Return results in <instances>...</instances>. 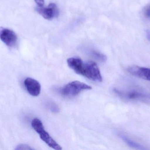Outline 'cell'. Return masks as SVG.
Here are the masks:
<instances>
[{
  "label": "cell",
  "mask_w": 150,
  "mask_h": 150,
  "mask_svg": "<svg viewBox=\"0 0 150 150\" xmlns=\"http://www.w3.org/2000/svg\"><path fill=\"white\" fill-rule=\"evenodd\" d=\"M0 39L9 47L15 46L17 43L18 38L15 33L7 28L0 29Z\"/></svg>",
  "instance_id": "5b68a950"
},
{
  "label": "cell",
  "mask_w": 150,
  "mask_h": 150,
  "mask_svg": "<svg viewBox=\"0 0 150 150\" xmlns=\"http://www.w3.org/2000/svg\"><path fill=\"white\" fill-rule=\"evenodd\" d=\"M35 1L38 4V6L42 7L44 6V3H45L44 0H35Z\"/></svg>",
  "instance_id": "7c38bea8"
},
{
  "label": "cell",
  "mask_w": 150,
  "mask_h": 150,
  "mask_svg": "<svg viewBox=\"0 0 150 150\" xmlns=\"http://www.w3.org/2000/svg\"><path fill=\"white\" fill-rule=\"evenodd\" d=\"M30 146L25 144H20L17 147L16 150H33Z\"/></svg>",
  "instance_id": "8fae6325"
},
{
  "label": "cell",
  "mask_w": 150,
  "mask_h": 150,
  "mask_svg": "<svg viewBox=\"0 0 150 150\" xmlns=\"http://www.w3.org/2000/svg\"><path fill=\"white\" fill-rule=\"evenodd\" d=\"M146 35L147 39L150 41V30H147L146 31Z\"/></svg>",
  "instance_id": "4fadbf2b"
},
{
  "label": "cell",
  "mask_w": 150,
  "mask_h": 150,
  "mask_svg": "<svg viewBox=\"0 0 150 150\" xmlns=\"http://www.w3.org/2000/svg\"><path fill=\"white\" fill-rule=\"evenodd\" d=\"M91 55L95 59L100 61L105 62L107 60V57L106 55L97 51H92L91 52Z\"/></svg>",
  "instance_id": "30bf717a"
},
{
  "label": "cell",
  "mask_w": 150,
  "mask_h": 150,
  "mask_svg": "<svg viewBox=\"0 0 150 150\" xmlns=\"http://www.w3.org/2000/svg\"><path fill=\"white\" fill-rule=\"evenodd\" d=\"M92 87L90 85L79 82L75 81L69 83L61 90L62 94L66 97H74L80 92L86 90H91Z\"/></svg>",
  "instance_id": "3957f363"
},
{
  "label": "cell",
  "mask_w": 150,
  "mask_h": 150,
  "mask_svg": "<svg viewBox=\"0 0 150 150\" xmlns=\"http://www.w3.org/2000/svg\"><path fill=\"white\" fill-rule=\"evenodd\" d=\"M115 93L120 97L130 100H143L144 101H149L150 94L143 93L137 91L132 90L127 92H122L118 90H114Z\"/></svg>",
  "instance_id": "277c9868"
},
{
  "label": "cell",
  "mask_w": 150,
  "mask_h": 150,
  "mask_svg": "<svg viewBox=\"0 0 150 150\" xmlns=\"http://www.w3.org/2000/svg\"><path fill=\"white\" fill-rule=\"evenodd\" d=\"M145 15L148 17H150V7L148 8L147 9L145 10Z\"/></svg>",
  "instance_id": "5bb4252c"
},
{
  "label": "cell",
  "mask_w": 150,
  "mask_h": 150,
  "mask_svg": "<svg viewBox=\"0 0 150 150\" xmlns=\"http://www.w3.org/2000/svg\"><path fill=\"white\" fill-rule=\"evenodd\" d=\"M67 62L69 68L76 74L94 82H102L99 68L94 62H83L80 58L75 57L69 58Z\"/></svg>",
  "instance_id": "6da1fadb"
},
{
  "label": "cell",
  "mask_w": 150,
  "mask_h": 150,
  "mask_svg": "<svg viewBox=\"0 0 150 150\" xmlns=\"http://www.w3.org/2000/svg\"><path fill=\"white\" fill-rule=\"evenodd\" d=\"M120 136L122 139V141H124L125 143L127 144L129 147L136 149L138 150H147V149L144 148L143 146L134 141L133 140L129 139L128 137H127L126 136L123 134H120Z\"/></svg>",
  "instance_id": "9c48e42d"
},
{
  "label": "cell",
  "mask_w": 150,
  "mask_h": 150,
  "mask_svg": "<svg viewBox=\"0 0 150 150\" xmlns=\"http://www.w3.org/2000/svg\"><path fill=\"white\" fill-rule=\"evenodd\" d=\"M37 12L44 18L48 20H52L59 14V10L57 5L54 3H51L47 7L38 6L36 8Z\"/></svg>",
  "instance_id": "8992f818"
},
{
  "label": "cell",
  "mask_w": 150,
  "mask_h": 150,
  "mask_svg": "<svg viewBox=\"0 0 150 150\" xmlns=\"http://www.w3.org/2000/svg\"><path fill=\"white\" fill-rule=\"evenodd\" d=\"M127 71L132 75L150 81V69L137 66L129 67Z\"/></svg>",
  "instance_id": "ba28073f"
},
{
  "label": "cell",
  "mask_w": 150,
  "mask_h": 150,
  "mask_svg": "<svg viewBox=\"0 0 150 150\" xmlns=\"http://www.w3.org/2000/svg\"><path fill=\"white\" fill-rule=\"evenodd\" d=\"M24 83L27 92L30 95L33 97H37L40 94L41 85L37 80L28 77L25 80Z\"/></svg>",
  "instance_id": "52a82bcc"
},
{
  "label": "cell",
  "mask_w": 150,
  "mask_h": 150,
  "mask_svg": "<svg viewBox=\"0 0 150 150\" xmlns=\"http://www.w3.org/2000/svg\"><path fill=\"white\" fill-rule=\"evenodd\" d=\"M31 125L34 130L39 135L41 140L49 147L55 150L62 149L61 146H60L45 130L43 123L40 120L37 118L33 119L32 121Z\"/></svg>",
  "instance_id": "7a4b0ae2"
}]
</instances>
